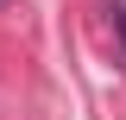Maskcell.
I'll return each instance as SVG.
<instances>
[{
    "label": "cell",
    "instance_id": "obj_1",
    "mask_svg": "<svg viewBox=\"0 0 126 120\" xmlns=\"http://www.w3.org/2000/svg\"><path fill=\"white\" fill-rule=\"evenodd\" d=\"M113 25H120V51H126V0H113Z\"/></svg>",
    "mask_w": 126,
    "mask_h": 120
},
{
    "label": "cell",
    "instance_id": "obj_2",
    "mask_svg": "<svg viewBox=\"0 0 126 120\" xmlns=\"http://www.w3.org/2000/svg\"><path fill=\"white\" fill-rule=\"evenodd\" d=\"M0 6H13V0H0Z\"/></svg>",
    "mask_w": 126,
    "mask_h": 120
}]
</instances>
